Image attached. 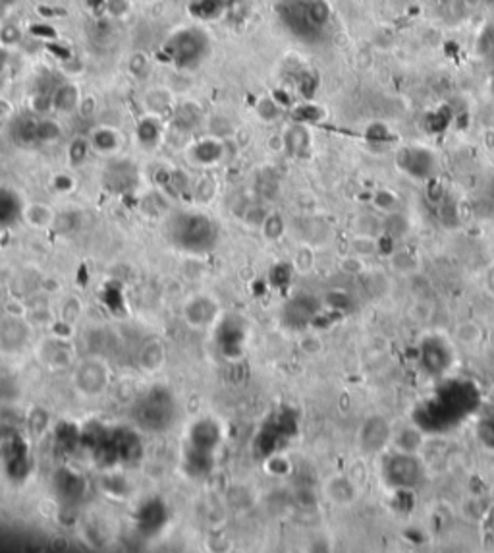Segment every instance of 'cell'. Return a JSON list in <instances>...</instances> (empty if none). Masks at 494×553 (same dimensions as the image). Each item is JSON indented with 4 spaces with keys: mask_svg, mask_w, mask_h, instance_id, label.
<instances>
[{
    "mask_svg": "<svg viewBox=\"0 0 494 553\" xmlns=\"http://www.w3.org/2000/svg\"><path fill=\"white\" fill-rule=\"evenodd\" d=\"M168 49H170V57L176 62V66L192 68L203 60L205 52L209 49V41L201 31L184 30L174 35Z\"/></svg>",
    "mask_w": 494,
    "mask_h": 553,
    "instance_id": "6da1fadb",
    "label": "cell"
},
{
    "mask_svg": "<svg viewBox=\"0 0 494 553\" xmlns=\"http://www.w3.org/2000/svg\"><path fill=\"white\" fill-rule=\"evenodd\" d=\"M30 325L18 316H8L0 321V350L6 354H18L30 343Z\"/></svg>",
    "mask_w": 494,
    "mask_h": 553,
    "instance_id": "7a4b0ae2",
    "label": "cell"
},
{
    "mask_svg": "<svg viewBox=\"0 0 494 553\" xmlns=\"http://www.w3.org/2000/svg\"><path fill=\"white\" fill-rule=\"evenodd\" d=\"M108 383L107 368L99 362H85L76 372V385L85 395H99Z\"/></svg>",
    "mask_w": 494,
    "mask_h": 553,
    "instance_id": "3957f363",
    "label": "cell"
},
{
    "mask_svg": "<svg viewBox=\"0 0 494 553\" xmlns=\"http://www.w3.org/2000/svg\"><path fill=\"white\" fill-rule=\"evenodd\" d=\"M325 494L329 501L336 505H351L358 497V485L349 480V476H332L325 484Z\"/></svg>",
    "mask_w": 494,
    "mask_h": 553,
    "instance_id": "277c9868",
    "label": "cell"
},
{
    "mask_svg": "<svg viewBox=\"0 0 494 553\" xmlns=\"http://www.w3.org/2000/svg\"><path fill=\"white\" fill-rule=\"evenodd\" d=\"M79 105V91L76 86L72 83H64L52 91V107L62 110V112H70Z\"/></svg>",
    "mask_w": 494,
    "mask_h": 553,
    "instance_id": "5b68a950",
    "label": "cell"
},
{
    "mask_svg": "<svg viewBox=\"0 0 494 553\" xmlns=\"http://www.w3.org/2000/svg\"><path fill=\"white\" fill-rule=\"evenodd\" d=\"M45 348H43V362H47L52 368H64L68 365L70 358H72V352L64 348V343H59V341H47L43 343Z\"/></svg>",
    "mask_w": 494,
    "mask_h": 553,
    "instance_id": "8992f818",
    "label": "cell"
},
{
    "mask_svg": "<svg viewBox=\"0 0 494 553\" xmlns=\"http://www.w3.org/2000/svg\"><path fill=\"white\" fill-rule=\"evenodd\" d=\"M392 443L402 453H415L417 449L421 447V443H423V435L419 434L415 428H404V430H400L394 435Z\"/></svg>",
    "mask_w": 494,
    "mask_h": 553,
    "instance_id": "52a82bcc",
    "label": "cell"
},
{
    "mask_svg": "<svg viewBox=\"0 0 494 553\" xmlns=\"http://www.w3.org/2000/svg\"><path fill=\"white\" fill-rule=\"evenodd\" d=\"M455 341L465 346H477L483 341V327L475 321H464L455 327Z\"/></svg>",
    "mask_w": 494,
    "mask_h": 553,
    "instance_id": "ba28073f",
    "label": "cell"
},
{
    "mask_svg": "<svg viewBox=\"0 0 494 553\" xmlns=\"http://www.w3.org/2000/svg\"><path fill=\"white\" fill-rule=\"evenodd\" d=\"M187 308L197 312V314H185L192 325H205V323H209L214 316V308L211 306V302H209V300H201V296L195 298L194 302H192Z\"/></svg>",
    "mask_w": 494,
    "mask_h": 553,
    "instance_id": "9c48e42d",
    "label": "cell"
},
{
    "mask_svg": "<svg viewBox=\"0 0 494 553\" xmlns=\"http://www.w3.org/2000/svg\"><path fill=\"white\" fill-rule=\"evenodd\" d=\"M378 252V240L377 237H371V234H358L353 237L351 244H349V254H356V256L367 257L377 254Z\"/></svg>",
    "mask_w": 494,
    "mask_h": 553,
    "instance_id": "30bf717a",
    "label": "cell"
},
{
    "mask_svg": "<svg viewBox=\"0 0 494 553\" xmlns=\"http://www.w3.org/2000/svg\"><path fill=\"white\" fill-rule=\"evenodd\" d=\"M25 217H28V221L33 227H49L50 223H54V213L43 203H33L25 211Z\"/></svg>",
    "mask_w": 494,
    "mask_h": 553,
    "instance_id": "8fae6325",
    "label": "cell"
},
{
    "mask_svg": "<svg viewBox=\"0 0 494 553\" xmlns=\"http://www.w3.org/2000/svg\"><path fill=\"white\" fill-rule=\"evenodd\" d=\"M390 261H392V267L396 269L398 273H402V275H413V273H417V269H419L417 257L413 254H409V252H396Z\"/></svg>",
    "mask_w": 494,
    "mask_h": 553,
    "instance_id": "7c38bea8",
    "label": "cell"
},
{
    "mask_svg": "<svg viewBox=\"0 0 494 553\" xmlns=\"http://www.w3.org/2000/svg\"><path fill=\"white\" fill-rule=\"evenodd\" d=\"M93 143L95 148L101 149L103 153H110L118 148V134L110 128H101L95 132L93 136Z\"/></svg>",
    "mask_w": 494,
    "mask_h": 553,
    "instance_id": "4fadbf2b",
    "label": "cell"
},
{
    "mask_svg": "<svg viewBox=\"0 0 494 553\" xmlns=\"http://www.w3.org/2000/svg\"><path fill=\"white\" fill-rule=\"evenodd\" d=\"M373 203L378 211H384V213H394L398 209V196L390 190H378L377 194L373 196Z\"/></svg>",
    "mask_w": 494,
    "mask_h": 553,
    "instance_id": "5bb4252c",
    "label": "cell"
},
{
    "mask_svg": "<svg viewBox=\"0 0 494 553\" xmlns=\"http://www.w3.org/2000/svg\"><path fill=\"white\" fill-rule=\"evenodd\" d=\"M313 265H315V254H313V250L307 246L300 248V250L296 252V257H294V267H296V271L307 273V271L313 269Z\"/></svg>",
    "mask_w": 494,
    "mask_h": 553,
    "instance_id": "9a60e30c",
    "label": "cell"
},
{
    "mask_svg": "<svg viewBox=\"0 0 494 553\" xmlns=\"http://www.w3.org/2000/svg\"><path fill=\"white\" fill-rule=\"evenodd\" d=\"M435 316V304L426 298H417V302L411 308V317L417 321H429Z\"/></svg>",
    "mask_w": 494,
    "mask_h": 553,
    "instance_id": "2e32d148",
    "label": "cell"
},
{
    "mask_svg": "<svg viewBox=\"0 0 494 553\" xmlns=\"http://www.w3.org/2000/svg\"><path fill=\"white\" fill-rule=\"evenodd\" d=\"M340 269L348 275H361L365 271V259L356 254H348L346 257H342Z\"/></svg>",
    "mask_w": 494,
    "mask_h": 553,
    "instance_id": "e0dca14e",
    "label": "cell"
},
{
    "mask_svg": "<svg viewBox=\"0 0 494 553\" xmlns=\"http://www.w3.org/2000/svg\"><path fill=\"white\" fill-rule=\"evenodd\" d=\"M263 230H265L267 238L276 240V238H280L282 232H284V223H282V219L278 217V215H267L265 223H263Z\"/></svg>",
    "mask_w": 494,
    "mask_h": 553,
    "instance_id": "ac0fdd59",
    "label": "cell"
},
{
    "mask_svg": "<svg viewBox=\"0 0 494 553\" xmlns=\"http://www.w3.org/2000/svg\"><path fill=\"white\" fill-rule=\"evenodd\" d=\"M149 70V62H147V57L143 52H136L130 57V72L137 76V78H143Z\"/></svg>",
    "mask_w": 494,
    "mask_h": 553,
    "instance_id": "d6986e66",
    "label": "cell"
},
{
    "mask_svg": "<svg viewBox=\"0 0 494 553\" xmlns=\"http://www.w3.org/2000/svg\"><path fill=\"white\" fill-rule=\"evenodd\" d=\"M89 151V143L85 139H76L72 145H70V161L74 165H79L81 161H85Z\"/></svg>",
    "mask_w": 494,
    "mask_h": 553,
    "instance_id": "ffe728a7",
    "label": "cell"
},
{
    "mask_svg": "<svg viewBox=\"0 0 494 553\" xmlns=\"http://www.w3.org/2000/svg\"><path fill=\"white\" fill-rule=\"evenodd\" d=\"M300 346L305 354L315 356V354H319L320 350H322V341H320L317 335H307L301 339Z\"/></svg>",
    "mask_w": 494,
    "mask_h": 553,
    "instance_id": "44dd1931",
    "label": "cell"
},
{
    "mask_svg": "<svg viewBox=\"0 0 494 553\" xmlns=\"http://www.w3.org/2000/svg\"><path fill=\"white\" fill-rule=\"evenodd\" d=\"M257 112L263 120H272L276 114H278V105L274 103L272 99H263L259 105H257Z\"/></svg>",
    "mask_w": 494,
    "mask_h": 553,
    "instance_id": "7402d4cb",
    "label": "cell"
},
{
    "mask_svg": "<svg viewBox=\"0 0 494 553\" xmlns=\"http://www.w3.org/2000/svg\"><path fill=\"white\" fill-rule=\"evenodd\" d=\"M112 16H124L130 12V0H107V6H105Z\"/></svg>",
    "mask_w": 494,
    "mask_h": 553,
    "instance_id": "603a6c76",
    "label": "cell"
},
{
    "mask_svg": "<svg viewBox=\"0 0 494 553\" xmlns=\"http://www.w3.org/2000/svg\"><path fill=\"white\" fill-rule=\"evenodd\" d=\"M0 41L4 45H16L20 41V31L16 26H4L0 31Z\"/></svg>",
    "mask_w": 494,
    "mask_h": 553,
    "instance_id": "cb8c5ba5",
    "label": "cell"
},
{
    "mask_svg": "<svg viewBox=\"0 0 494 553\" xmlns=\"http://www.w3.org/2000/svg\"><path fill=\"white\" fill-rule=\"evenodd\" d=\"M484 290L494 298V263L484 273Z\"/></svg>",
    "mask_w": 494,
    "mask_h": 553,
    "instance_id": "d4e9b609",
    "label": "cell"
},
{
    "mask_svg": "<svg viewBox=\"0 0 494 553\" xmlns=\"http://www.w3.org/2000/svg\"><path fill=\"white\" fill-rule=\"evenodd\" d=\"M85 4H88L91 10H99V8L107 6V0H85Z\"/></svg>",
    "mask_w": 494,
    "mask_h": 553,
    "instance_id": "484cf974",
    "label": "cell"
},
{
    "mask_svg": "<svg viewBox=\"0 0 494 553\" xmlns=\"http://www.w3.org/2000/svg\"><path fill=\"white\" fill-rule=\"evenodd\" d=\"M6 64H8V52H6L4 49H0V74L4 72Z\"/></svg>",
    "mask_w": 494,
    "mask_h": 553,
    "instance_id": "4316f807",
    "label": "cell"
}]
</instances>
